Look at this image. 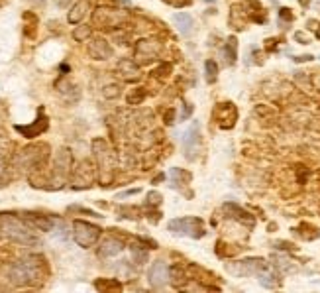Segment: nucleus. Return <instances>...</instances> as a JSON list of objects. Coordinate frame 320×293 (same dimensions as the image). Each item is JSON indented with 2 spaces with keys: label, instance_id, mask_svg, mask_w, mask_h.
Returning <instances> with one entry per match:
<instances>
[{
  "label": "nucleus",
  "instance_id": "c85d7f7f",
  "mask_svg": "<svg viewBox=\"0 0 320 293\" xmlns=\"http://www.w3.org/2000/svg\"><path fill=\"white\" fill-rule=\"evenodd\" d=\"M90 34H92V28L90 26H77L75 30H73V40L79 42V44H83V42H88L90 40Z\"/></svg>",
  "mask_w": 320,
  "mask_h": 293
},
{
  "label": "nucleus",
  "instance_id": "de8ad7c7",
  "mask_svg": "<svg viewBox=\"0 0 320 293\" xmlns=\"http://www.w3.org/2000/svg\"><path fill=\"white\" fill-rule=\"evenodd\" d=\"M309 2L310 0H300V4H303V6H309Z\"/></svg>",
  "mask_w": 320,
  "mask_h": 293
},
{
  "label": "nucleus",
  "instance_id": "9d476101",
  "mask_svg": "<svg viewBox=\"0 0 320 293\" xmlns=\"http://www.w3.org/2000/svg\"><path fill=\"white\" fill-rule=\"evenodd\" d=\"M73 169V156L69 148H59L53 159V179H55L57 187H61L67 181L69 173Z\"/></svg>",
  "mask_w": 320,
  "mask_h": 293
},
{
  "label": "nucleus",
  "instance_id": "f8f14e48",
  "mask_svg": "<svg viewBox=\"0 0 320 293\" xmlns=\"http://www.w3.org/2000/svg\"><path fill=\"white\" fill-rule=\"evenodd\" d=\"M212 118H214V122L220 128L230 130V128H234L236 120H238V108H236L234 102H220V104L214 106Z\"/></svg>",
  "mask_w": 320,
  "mask_h": 293
},
{
  "label": "nucleus",
  "instance_id": "a211bd4d",
  "mask_svg": "<svg viewBox=\"0 0 320 293\" xmlns=\"http://www.w3.org/2000/svg\"><path fill=\"white\" fill-rule=\"evenodd\" d=\"M116 71H118L120 79L126 81V83H136V81L142 79L140 65H138L134 59H128V57H124V59H120V61L116 63Z\"/></svg>",
  "mask_w": 320,
  "mask_h": 293
},
{
  "label": "nucleus",
  "instance_id": "4468645a",
  "mask_svg": "<svg viewBox=\"0 0 320 293\" xmlns=\"http://www.w3.org/2000/svg\"><path fill=\"white\" fill-rule=\"evenodd\" d=\"M47 126H49V118L45 116L44 108H40V114H37V118L33 120V124H30V126L16 124V126H14V130H16V132H20L24 138L33 140V138H37V136L44 134L45 130H47Z\"/></svg>",
  "mask_w": 320,
  "mask_h": 293
},
{
  "label": "nucleus",
  "instance_id": "4c0bfd02",
  "mask_svg": "<svg viewBox=\"0 0 320 293\" xmlns=\"http://www.w3.org/2000/svg\"><path fill=\"white\" fill-rule=\"evenodd\" d=\"M147 201H149L152 205H159V203H161V195H159V193H155V191H152L149 195H147Z\"/></svg>",
  "mask_w": 320,
  "mask_h": 293
},
{
  "label": "nucleus",
  "instance_id": "e433bc0d",
  "mask_svg": "<svg viewBox=\"0 0 320 293\" xmlns=\"http://www.w3.org/2000/svg\"><path fill=\"white\" fill-rule=\"evenodd\" d=\"M279 16H281V20L293 22V12L289 10V8H281V10H279Z\"/></svg>",
  "mask_w": 320,
  "mask_h": 293
},
{
  "label": "nucleus",
  "instance_id": "b1692460",
  "mask_svg": "<svg viewBox=\"0 0 320 293\" xmlns=\"http://www.w3.org/2000/svg\"><path fill=\"white\" fill-rule=\"evenodd\" d=\"M257 278H259V283L263 285V287H269V289H273V287H279L281 282H279V276L275 273V270L269 266L267 270H263L261 273H257Z\"/></svg>",
  "mask_w": 320,
  "mask_h": 293
},
{
  "label": "nucleus",
  "instance_id": "9b49d317",
  "mask_svg": "<svg viewBox=\"0 0 320 293\" xmlns=\"http://www.w3.org/2000/svg\"><path fill=\"white\" fill-rule=\"evenodd\" d=\"M183 152H185V158L189 161H195L199 159L200 154V124L199 122H193L187 128V132L183 134Z\"/></svg>",
  "mask_w": 320,
  "mask_h": 293
},
{
  "label": "nucleus",
  "instance_id": "f3484780",
  "mask_svg": "<svg viewBox=\"0 0 320 293\" xmlns=\"http://www.w3.org/2000/svg\"><path fill=\"white\" fill-rule=\"evenodd\" d=\"M147 280H149V285L154 289H161L163 285H167L169 282V270H167V264L163 260H157L152 264V268L147 271Z\"/></svg>",
  "mask_w": 320,
  "mask_h": 293
},
{
  "label": "nucleus",
  "instance_id": "473e14b6",
  "mask_svg": "<svg viewBox=\"0 0 320 293\" xmlns=\"http://www.w3.org/2000/svg\"><path fill=\"white\" fill-rule=\"evenodd\" d=\"M273 262H275V266L279 268V270H283V271H291L293 270V266H291V262H289L287 258H281V256H273Z\"/></svg>",
  "mask_w": 320,
  "mask_h": 293
},
{
  "label": "nucleus",
  "instance_id": "412c9836",
  "mask_svg": "<svg viewBox=\"0 0 320 293\" xmlns=\"http://www.w3.org/2000/svg\"><path fill=\"white\" fill-rule=\"evenodd\" d=\"M88 12H90V0H77V2L71 6L69 14H67V22L81 24L85 20V16H87Z\"/></svg>",
  "mask_w": 320,
  "mask_h": 293
},
{
  "label": "nucleus",
  "instance_id": "2f4dec72",
  "mask_svg": "<svg viewBox=\"0 0 320 293\" xmlns=\"http://www.w3.org/2000/svg\"><path fill=\"white\" fill-rule=\"evenodd\" d=\"M171 71H173V65H171V63H161L157 69H154V75L157 79H165V77L171 75Z\"/></svg>",
  "mask_w": 320,
  "mask_h": 293
},
{
  "label": "nucleus",
  "instance_id": "2eb2a0df",
  "mask_svg": "<svg viewBox=\"0 0 320 293\" xmlns=\"http://www.w3.org/2000/svg\"><path fill=\"white\" fill-rule=\"evenodd\" d=\"M87 53L95 61H106V59H110L114 56V49L104 38H92V40H88Z\"/></svg>",
  "mask_w": 320,
  "mask_h": 293
},
{
  "label": "nucleus",
  "instance_id": "37998d69",
  "mask_svg": "<svg viewBox=\"0 0 320 293\" xmlns=\"http://www.w3.org/2000/svg\"><path fill=\"white\" fill-rule=\"evenodd\" d=\"M310 59H314L312 56H298V57H295V61L297 63H303V61H310Z\"/></svg>",
  "mask_w": 320,
  "mask_h": 293
},
{
  "label": "nucleus",
  "instance_id": "a18cd8bd",
  "mask_svg": "<svg viewBox=\"0 0 320 293\" xmlns=\"http://www.w3.org/2000/svg\"><path fill=\"white\" fill-rule=\"evenodd\" d=\"M307 26H309L310 30H318V26H320V24H318V22H316V20H310V22H309V24H307Z\"/></svg>",
  "mask_w": 320,
  "mask_h": 293
},
{
  "label": "nucleus",
  "instance_id": "3c124183",
  "mask_svg": "<svg viewBox=\"0 0 320 293\" xmlns=\"http://www.w3.org/2000/svg\"><path fill=\"white\" fill-rule=\"evenodd\" d=\"M37 2H44V0H37Z\"/></svg>",
  "mask_w": 320,
  "mask_h": 293
},
{
  "label": "nucleus",
  "instance_id": "4be33fe9",
  "mask_svg": "<svg viewBox=\"0 0 320 293\" xmlns=\"http://www.w3.org/2000/svg\"><path fill=\"white\" fill-rule=\"evenodd\" d=\"M224 213L228 214L230 218L234 221H238V223H242V225H248V226H254V216L250 213H246L242 207H238V205L234 203H226L224 205Z\"/></svg>",
  "mask_w": 320,
  "mask_h": 293
},
{
  "label": "nucleus",
  "instance_id": "8fccbe9b",
  "mask_svg": "<svg viewBox=\"0 0 320 293\" xmlns=\"http://www.w3.org/2000/svg\"><path fill=\"white\" fill-rule=\"evenodd\" d=\"M318 28H320V26H318ZM316 35H318V38H320V30H316Z\"/></svg>",
  "mask_w": 320,
  "mask_h": 293
},
{
  "label": "nucleus",
  "instance_id": "bb28decb",
  "mask_svg": "<svg viewBox=\"0 0 320 293\" xmlns=\"http://www.w3.org/2000/svg\"><path fill=\"white\" fill-rule=\"evenodd\" d=\"M145 97H147V90L144 87H136L126 95V101H128L130 106H136V104H142L145 101Z\"/></svg>",
  "mask_w": 320,
  "mask_h": 293
},
{
  "label": "nucleus",
  "instance_id": "39448f33",
  "mask_svg": "<svg viewBox=\"0 0 320 293\" xmlns=\"http://www.w3.org/2000/svg\"><path fill=\"white\" fill-rule=\"evenodd\" d=\"M92 154H95V158L99 161L100 173H102L100 181L104 185H108L114 179V156H112V152L108 150V144L102 138H95L92 140Z\"/></svg>",
  "mask_w": 320,
  "mask_h": 293
},
{
  "label": "nucleus",
  "instance_id": "393cba45",
  "mask_svg": "<svg viewBox=\"0 0 320 293\" xmlns=\"http://www.w3.org/2000/svg\"><path fill=\"white\" fill-rule=\"evenodd\" d=\"M22 20H24V34L28 38H35V32H37V16L33 12H24L22 14Z\"/></svg>",
  "mask_w": 320,
  "mask_h": 293
},
{
  "label": "nucleus",
  "instance_id": "ddd939ff",
  "mask_svg": "<svg viewBox=\"0 0 320 293\" xmlns=\"http://www.w3.org/2000/svg\"><path fill=\"white\" fill-rule=\"evenodd\" d=\"M92 181H95V166L88 159H83L73 171V189H87L92 185Z\"/></svg>",
  "mask_w": 320,
  "mask_h": 293
},
{
  "label": "nucleus",
  "instance_id": "aec40b11",
  "mask_svg": "<svg viewBox=\"0 0 320 293\" xmlns=\"http://www.w3.org/2000/svg\"><path fill=\"white\" fill-rule=\"evenodd\" d=\"M122 250H124V244H122V240L114 236H108L104 238L102 242H100L99 246V256L100 258H114V256H118Z\"/></svg>",
  "mask_w": 320,
  "mask_h": 293
},
{
  "label": "nucleus",
  "instance_id": "58836bf2",
  "mask_svg": "<svg viewBox=\"0 0 320 293\" xmlns=\"http://www.w3.org/2000/svg\"><path fill=\"white\" fill-rule=\"evenodd\" d=\"M295 40L300 42V44H310V38L309 35H305L303 32H297V34H295Z\"/></svg>",
  "mask_w": 320,
  "mask_h": 293
},
{
  "label": "nucleus",
  "instance_id": "09e8293b",
  "mask_svg": "<svg viewBox=\"0 0 320 293\" xmlns=\"http://www.w3.org/2000/svg\"><path fill=\"white\" fill-rule=\"evenodd\" d=\"M0 291H6V285H0Z\"/></svg>",
  "mask_w": 320,
  "mask_h": 293
},
{
  "label": "nucleus",
  "instance_id": "c756f323",
  "mask_svg": "<svg viewBox=\"0 0 320 293\" xmlns=\"http://www.w3.org/2000/svg\"><path fill=\"white\" fill-rule=\"evenodd\" d=\"M204 75H206V81H209V83H214V81H216L218 65H216L214 59H206V63H204Z\"/></svg>",
  "mask_w": 320,
  "mask_h": 293
},
{
  "label": "nucleus",
  "instance_id": "ea45409f",
  "mask_svg": "<svg viewBox=\"0 0 320 293\" xmlns=\"http://www.w3.org/2000/svg\"><path fill=\"white\" fill-rule=\"evenodd\" d=\"M265 49H267V51H275L277 49V40H273V38H271V40H267V42H265Z\"/></svg>",
  "mask_w": 320,
  "mask_h": 293
},
{
  "label": "nucleus",
  "instance_id": "0eeeda50",
  "mask_svg": "<svg viewBox=\"0 0 320 293\" xmlns=\"http://www.w3.org/2000/svg\"><path fill=\"white\" fill-rule=\"evenodd\" d=\"M100 234H102L100 226L87 223V221H81V218L73 221V238H75V242H77L81 248L95 246L99 242Z\"/></svg>",
  "mask_w": 320,
  "mask_h": 293
},
{
  "label": "nucleus",
  "instance_id": "20e7f679",
  "mask_svg": "<svg viewBox=\"0 0 320 293\" xmlns=\"http://www.w3.org/2000/svg\"><path fill=\"white\" fill-rule=\"evenodd\" d=\"M128 20V14L122 12L120 8H112V6H99L92 12V26L102 32H112L124 26Z\"/></svg>",
  "mask_w": 320,
  "mask_h": 293
},
{
  "label": "nucleus",
  "instance_id": "49530a36",
  "mask_svg": "<svg viewBox=\"0 0 320 293\" xmlns=\"http://www.w3.org/2000/svg\"><path fill=\"white\" fill-rule=\"evenodd\" d=\"M163 179H165V173H159V175H157V177H155V179L152 181V183L155 185V183H159V181H163Z\"/></svg>",
  "mask_w": 320,
  "mask_h": 293
},
{
  "label": "nucleus",
  "instance_id": "79ce46f5",
  "mask_svg": "<svg viewBox=\"0 0 320 293\" xmlns=\"http://www.w3.org/2000/svg\"><path fill=\"white\" fill-rule=\"evenodd\" d=\"M136 193H140V189H130V191H124L118 195V199H124V197H130V195H136Z\"/></svg>",
  "mask_w": 320,
  "mask_h": 293
},
{
  "label": "nucleus",
  "instance_id": "cd10ccee",
  "mask_svg": "<svg viewBox=\"0 0 320 293\" xmlns=\"http://www.w3.org/2000/svg\"><path fill=\"white\" fill-rule=\"evenodd\" d=\"M224 56H226V61L234 65L236 63V59H238V40L236 38H230L228 42H226V49H224Z\"/></svg>",
  "mask_w": 320,
  "mask_h": 293
},
{
  "label": "nucleus",
  "instance_id": "1a4fd4ad",
  "mask_svg": "<svg viewBox=\"0 0 320 293\" xmlns=\"http://www.w3.org/2000/svg\"><path fill=\"white\" fill-rule=\"evenodd\" d=\"M269 268L267 260L263 258H246V260H238V262H230L226 266V270L230 271L232 276H257L263 270Z\"/></svg>",
  "mask_w": 320,
  "mask_h": 293
},
{
  "label": "nucleus",
  "instance_id": "f704fd0d",
  "mask_svg": "<svg viewBox=\"0 0 320 293\" xmlns=\"http://www.w3.org/2000/svg\"><path fill=\"white\" fill-rule=\"evenodd\" d=\"M120 214H130L128 218H138V209H132V207H120L118 209Z\"/></svg>",
  "mask_w": 320,
  "mask_h": 293
},
{
  "label": "nucleus",
  "instance_id": "72a5a7b5",
  "mask_svg": "<svg viewBox=\"0 0 320 293\" xmlns=\"http://www.w3.org/2000/svg\"><path fill=\"white\" fill-rule=\"evenodd\" d=\"M169 6H175V8H183V6H191L193 0H163Z\"/></svg>",
  "mask_w": 320,
  "mask_h": 293
},
{
  "label": "nucleus",
  "instance_id": "5701e85b",
  "mask_svg": "<svg viewBox=\"0 0 320 293\" xmlns=\"http://www.w3.org/2000/svg\"><path fill=\"white\" fill-rule=\"evenodd\" d=\"M173 22H175V26L179 28V32L183 35L191 34V32H193V26H195L189 12H179V14H175V16H173Z\"/></svg>",
  "mask_w": 320,
  "mask_h": 293
},
{
  "label": "nucleus",
  "instance_id": "6e6552de",
  "mask_svg": "<svg viewBox=\"0 0 320 293\" xmlns=\"http://www.w3.org/2000/svg\"><path fill=\"white\" fill-rule=\"evenodd\" d=\"M161 53V44L155 38H144L134 45V59L138 65H147Z\"/></svg>",
  "mask_w": 320,
  "mask_h": 293
},
{
  "label": "nucleus",
  "instance_id": "a19ab883",
  "mask_svg": "<svg viewBox=\"0 0 320 293\" xmlns=\"http://www.w3.org/2000/svg\"><path fill=\"white\" fill-rule=\"evenodd\" d=\"M173 116H175V111L173 108H169L165 113V122L167 124H173Z\"/></svg>",
  "mask_w": 320,
  "mask_h": 293
},
{
  "label": "nucleus",
  "instance_id": "a878e982",
  "mask_svg": "<svg viewBox=\"0 0 320 293\" xmlns=\"http://www.w3.org/2000/svg\"><path fill=\"white\" fill-rule=\"evenodd\" d=\"M95 287L99 291H122V283L118 280H106V278H99L95 282Z\"/></svg>",
  "mask_w": 320,
  "mask_h": 293
},
{
  "label": "nucleus",
  "instance_id": "6ab92c4d",
  "mask_svg": "<svg viewBox=\"0 0 320 293\" xmlns=\"http://www.w3.org/2000/svg\"><path fill=\"white\" fill-rule=\"evenodd\" d=\"M22 218L30 226L37 228V230H42V232H49V230L55 226V221H53L51 216H45V214L33 213V211H26V213H22Z\"/></svg>",
  "mask_w": 320,
  "mask_h": 293
},
{
  "label": "nucleus",
  "instance_id": "f257e3e1",
  "mask_svg": "<svg viewBox=\"0 0 320 293\" xmlns=\"http://www.w3.org/2000/svg\"><path fill=\"white\" fill-rule=\"evenodd\" d=\"M47 262L42 254H28L18 262L10 264L4 276L6 280L16 287H28V285H42L47 278Z\"/></svg>",
  "mask_w": 320,
  "mask_h": 293
},
{
  "label": "nucleus",
  "instance_id": "423d86ee",
  "mask_svg": "<svg viewBox=\"0 0 320 293\" xmlns=\"http://www.w3.org/2000/svg\"><path fill=\"white\" fill-rule=\"evenodd\" d=\"M169 232H173L177 236H189V238H200L204 236V225L197 216H183L167 223Z\"/></svg>",
  "mask_w": 320,
  "mask_h": 293
},
{
  "label": "nucleus",
  "instance_id": "c03bdc74",
  "mask_svg": "<svg viewBox=\"0 0 320 293\" xmlns=\"http://www.w3.org/2000/svg\"><path fill=\"white\" fill-rule=\"evenodd\" d=\"M69 2H71V0H55V4L59 6V8H65V6H69Z\"/></svg>",
  "mask_w": 320,
  "mask_h": 293
},
{
  "label": "nucleus",
  "instance_id": "dca6fc26",
  "mask_svg": "<svg viewBox=\"0 0 320 293\" xmlns=\"http://www.w3.org/2000/svg\"><path fill=\"white\" fill-rule=\"evenodd\" d=\"M250 20H252V18H250V8H248L246 2H238V4H232V6H230V16H228L230 28L242 32V30H246V26H248Z\"/></svg>",
  "mask_w": 320,
  "mask_h": 293
},
{
  "label": "nucleus",
  "instance_id": "7c9ffc66",
  "mask_svg": "<svg viewBox=\"0 0 320 293\" xmlns=\"http://www.w3.org/2000/svg\"><path fill=\"white\" fill-rule=\"evenodd\" d=\"M120 85L118 83H110V85H106L104 89H102V97L104 99H118L120 97Z\"/></svg>",
  "mask_w": 320,
  "mask_h": 293
},
{
  "label": "nucleus",
  "instance_id": "f03ea898",
  "mask_svg": "<svg viewBox=\"0 0 320 293\" xmlns=\"http://www.w3.org/2000/svg\"><path fill=\"white\" fill-rule=\"evenodd\" d=\"M0 236L8 238L12 242H18V244H24V246L40 244V238L33 234L30 226H26V221L10 213L0 214Z\"/></svg>",
  "mask_w": 320,
  "mask_h": 293
},
{
  "label": "nucleus",
  "instance_id": "7ed1b4c3",
  "mask_svg": "<svg viewBox=\"0 0 320 293\" xmlns=\"http://www.w3.org/2000/svg\"><path fill=\"white\" fill-rule=\"evenodd\" d=\"M47 156H49V148L47 144H32V146H26L20 150L18 154V168L32 173V171H40V169L45 166L47 161Z\"/></svg>",
  "mask_w": 320,
  "mask_h": 293
},
{
  "label": "nucleus",
  "instance_id": "c9c22d12",
  "mask_svg": "<svg viewBox=\"0 0 320 293\" xmlns=\"http://www.w3.org/2000/svg\"><path fill=\"white\" fill-rule=\"evenodd\" d=\"M183 106H185V108L181 111V120H187L189 116L193 114V104H189L187 101H183Z\"/></svg>",
  "mask_w": 320,
  "mask_h": 293
}]
</instances>
